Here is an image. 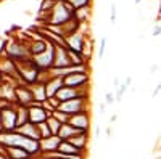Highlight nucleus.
Here are the masks:
<instances>
[{"label": "nucleus", "instance_id": "4be33fe9", "mask_svg": "<svg viewBox=\"0 0 161 159\" xmlns=\"http://www.w3.org/2000/svg\"><path fill=\"white\" fill-rule=\"evenodd\" d=\"M90 15H92V7H82V8H77L74 11V16L80 24H86L90 19Z\"/></svg>", "mask_w": 161, "mask_h": 159}, {"label": "nucleus", "instance_id": "c9c22d12", "mask_svg": "<svg viewBox=\"0 0 161 159\" xmlns=\"http://www.w3.org/2000/svg\"><path fill=\"white\" fill-rule=\"evenodd\" d=\"M105 109H106V104H105V101H103V103H100V106H98L100 114H105Z\"/></svg>", "mask_w": 161, "mask_h": 159}, {"label": "nucleus", "instance_id": "412c9836", "mask_svg": "<svg viewBox=\"0 0 161 159\" xmlns=\"http://www.w3.org/2000/svg\"><path fill=\"white\" fill-rule=\"evenodd\" d=\"M77 134H80V130L74 129V127H73V125H69V124H63V125H61V129H60L58 137H60L63 141H68L69 138H73V137H74V135H77Z\"/></svg>", "mask_w": 161, "mask_h": 159}, {"label": "nucleus", "instance_id": "1a4fd4ad", "mask_svg": "<svg viewBox=\"0 0 161 159\" xmlns=\"http://www.w3.org/2000/svg\"><path fill=\"white\" fill-rule=\"evenodd\" d=\"M55 45V44H53ZM73 66L71 58H69V51L68 47L63 45H55V56H53V68L57 69H63V68H69Z\"/></svg>", "mask_w": 161, "mask_h": 159}, {"label": "nucleus", "instance_id": "c85d7f7f", "mask_svg": "<svg viewBox=\"0 0 161 159\" xmlns=\"http://www.w3.org/2000/svg\"><path fill=\"white\" fill-rule=\"evenodd\" d=\"M106 42H108V40H106V37H102V39H100V47L97 48V53H98V56H100V58H103V55H105Z\"/></svg>", "mask_w": 161, "mask_h": 159}, {"label": "nucleus", "instance_id": "4c0bfd02", "mask_svg": "<svg viewBox=\"0 0 161 159\" xmlns=\"http://www.w3.org/2000/svg\"><path fill=\"white\" fill-rule=\"evenodd\" d=\"M116 121H118V114H113V116L110 117V122L113 124V122H116Z\"/></svg>", "mask_w": 161, "mask_h": 159}, {"label": "nucleus", "instance_id": "de8ad7c7", "mask_svg": "<svg viewBox=\"0 0 161 159\" xmlns=\"http://www.w3.org/2000/svg\"><path fill=\"white\" fill-rule=\"evenodd\" d=\"M52 2H58V0H52Z\"/></svg>", "mask_w": 161, "mask_h": 159}, {"label": "nucleus", "instance_id": "aec40b11", "mask_svg": "<svg viewBox=\"0 0 161 159\" xmlns=\"http://www.w3.org/2000/svg\"><path fill=\"white\" fill-rule=\"evenodd\" d=\"M93 50H95V45H93V39L92 37H87L86 42L82 45V50H80V56H82L87 63L92 60V55H93Z\"/></svg>", "mask_w": 161, "mask_h": 159}, {"label": "nucleus", "instance_id": "c756f323", "mask_svg": "<svg viewBox=\"0 0 161 159\" xmlns=\"http://www.w3.org/2000/svg\"><path fill=\"white\" fill-rule=\"evenodd\" d=\"M114 103H116L114 93H113V92H106V93H105V104L110 106V104H114Z\"/></svg>", "mask_w": 161, "mask_h": 159}, {"label": "nucleus", "instance_id": "79ce46f5", "mask_svg": "<svg viewBox=\"0 0 161 159\" xmlns=\"http://www.w3.org/2000/svg\"><path fill=\"white\" fill-rule=\"evenodd\" d=\"M158 71V64H155V66H152V72H156Z\"/></svg>", "mask_w": 161, "mask_h": 159}, {"label": "nucleus", "instance_id": "cd10ccee", "mask_svg": "<svg viewBox=\"0 0 161 159\" xmlns=\"http://www.w3.org/2000/svg\"><path fill=\"white\" fill-rule=\"evenodd\" d=\"M127 85L126 84H121L118 88H116V93H114V97H116V101H121V100H123V97H124V93H126V92H127Z\"/></svg>", "mask_w": 161, "mask_h": 159}, {"label": "nucleus", "instance_id": "393cba45", "mask_svg": "<svg viewBox=\"0 0 161 159\" xmlns=\"http://www.w3.org/2000/svg\"><path fill=\"white\" fill-rule=\"evenodd\" d=\"M37 129H39L40 140H42V138H48V137H52V132H50V129H48V125H47V121H45V122L37 124Z\"/></svg>", "mask_w": 161, "mask_h": 159}, {"label": "nucleus", "instance_id": "a211bd4d", "mask_svg": "<svg viewBox=\"0 0 161 159\" xmlns=\"http://www.w3.org/2000/svg\"><path fill=\"white\" fill-rule=\"evenodd\" d=\"M71 145H74V146L80 151H86L87 150V145H89V132H80V134L74 135L73 138L68 140Z\"/></svg>", "mask_w": 161, "mask_h": 159}, {"label": "nucleus", "instance_id": "c03bdc74", "mask_svg": "<svg viewBox=\"0 0 161 159\" xmlns=\"http://www.w3.org/2000/svg\"><path fill=\"white\" fill-rule=\"evenodd\" d=\"M0 159H8V156L7 154H0Z\"/></svg>", "mask_w": 161, "mask_h": 159}, {"label": "nucleus", "instance_id": "49530a36", "mask_svg": "<svg viewBox=\"0 0 161 159\" xmlns=\"http://www.w3.org/2000/svg\"><path fill=\"white\" fill-rule=\"evenodd\" d=\"M159 19H161V5H159Z\"/></svg>", "mask_w": 161, "mask_h": 159}, {"label": "nucleus", "instance_id": "f3484780", "mask_svg": "<svg viewBox=\"0 0 161 159\" xmlns=\"http://www.w3.org/2000/svg\"><path fill=\"white\" fill-rule=\"evenodd\" d=\"M18 134H21L23 137H28L31 140H40V135H39V129H37V124H32V122H26L24 125L18 127Z\"/></svg>", "mask_w": 161, "mask_h": 159}, {"label": "nucleus", "instance_id": "6ab92c4d", "mask_svg": "<svg viewBox=\"0 0 161 159\" xmlns=\"http://www.w3.org/2000/svg\"><path fill=\"white\" fill-rule=\"evenodd\" d=\"M29 87H31V90H32L34 100H36L37 103H44V101L48 100V98H47L45 84H42V82H36V84H32V85H29Z\"/></svg>", "mask_w": 161, "mask_h": 159}, {"label": "nucleus", "instance_id": "5701e85b", "mask_svg": "<svg viewBox=\"0 0 161 159\" xmlns=\"http://www.w3.org/2000/svg\"><path fill=\"white\" fill-rule=\"evenodd\" d=\"M16 114H18V127L24 125L26 122H29V111L24 106H18L16 108Z\"/></svg>", "mask_w": 161, "mask_h": 159}, {"label": "nucleus", "instance_id": "bb28decb", "mask_svg": "<svg viewBox=\"0 0 161 159\" xmlns=\"http://www.w3.org/2000/svg\"><path fill=\"white\" fill-rule=\"evenodd\" d=\"M52 116L55 117L57 121H60L61 124H68V122H69V117H71V116H68L66 113H61V111H58V109H57V111H53Z\"/></svg>", "mask_w": 161, "mask_h": 159}, {"label": "nucleus", "instance_id": "dca6fc26", "mask_svg": "<svg viewBox=\"0 0 161 159\" xmlns=\"http://www.w3.org/2000/svg\"><path fill=\"white\" fill-rule=\"evenodd\" d=\"M64 87L63 84V79L61 77H50L47 84H45V90H47V98L52 97H57V93Z\"/></svg>", "mask_w": 161, "mask_h": 159}, {"label": "nucleus", "instance_id": "9b49d317", "mask_svg": "<svg viewBox=\"0 0 161 159\" xmlns=\"http://www.w3.org/2000/svg\"><path fill=\"white\" fill-rule=\"evenodd\" d=\"M68 124L73 125L74 129L80 130V132H89V129H90V114H89V111L71 116Z\"/></svg>", "mask_w": 161, "mask_h": 159}, {"label": "nucleus", "instance_id": "58836bf2", "mask_svg": "<svg viewBox=\"0 0 161 159\" xmlns=\"http://www.w3.org/2000/svg\"><path fill=\"white\" fill-rule=\"evenodd\" d=\"M124 84H126L127 87H130V84H132V77H130V76H129V77L126 79V82H124Z\"/></svg>", "mask_w": 161, "mask_h": 159}, {"label": "nucleus", "instance_id": "e433bc0d", "mask_svg": "<svg viewBox=\"0 0 161 159\" xmlns=\"http://www.w3.org/2000/svg\"><path fill=\"white\" fill-rule=\"evenodd\" d=\"M3 82L5 81H0V100H2V95H3Z\"/></svg>", "mask_w": 161, "mask_h": 159}, {"label": "nucleus", "instance_id": "39448f33", "mask_svg": "<svg viewBox=\"0 0 161 159\" xmlns=\"http://www.w3.org/2000/svg\"><path fill=\"white\" fill-rule=\"evenodd\" d=\"M16 108H18V104H10L8 108L0 109L2 111V129H3V132H15V130H18Z\"/></svg>", "mask_w": 161, "mask_h": 159}, {"label": "nucleus", "instance_id": "473e14b6", "mask_svg": "<svg viewBox=\"0 0 161 159\" xmlns=\"http://www.w3.org/2000/svg\"><path fill=\"white\" fill-rule=\"evenodd\" d=\"M5 45H7V40H5V39H2V37H0V56H2V55H5Z\"/></svg>", "mask_w": 161, "mask_h": 159}, {"label": "nucleus", "instance_id": "2eb2a0df", "mask_svg": "<svg viewBox=\"0 0 161 159\" xmlns=\"http://www.w3.org/2000/svg\"><path fill=\"white\" fill-rule=\"evenodd\" d=\"M48 40H45L44 37H36V39H29L28 40V48H29V53L31 56H37L40 53H44L48 47Z\"/></svg>", "mask_w": 161, "mask_h": 159}, {"label": "nucleus", "instance_id": "f704fd0d", "mask_svg": "<svg viewBox=\"0 0 161 159\" xmlns=\"http://www.w3.org/2000/svg\"><path fill=\"white\" fill-rule=\"evenodd\" d=\"M159 34H161V26H155L153 31H152V35H153V37H158Z\"/></svg>", "mask_w": 161, "mask_h": 159}, {"label": "nucleus", "instance_id": "423d86ee", "mask_svg": "<svg viewBox=\"0 0 161 159\" xmlns=\"http://www.w3.org/2000/svg\"><path fill=\"white\" fill-rule=\"evenodd\" d=\"M53 56H55V45L48 44V47L44 53H40V55H37V56H32V61L37 64L39 69L50 71L53 68Z\"/></svg>", "mask_w": 161, "mask_h": 159}, {"label": "nucleus", "instance_id": "a19ab883", "mask_svg": "<svg viewBox=\"0 0 161 159\" xmlns=\"http://www.w3.org/2000/svg\"><path fill=\"white\" fill-rule=\"evenodd\" d=\"M113 84L116 85V88H118V87L121 85V84H119V79H118V77H116V79H114V81H113Z\"/></svg>", "mask_w": 161, "mask_h": 159}, {"label": "nucleus", "instance_id": "ddd939ff", "mask_svg": "<svg viewBox=\"0 0 161 159\" xmlns=\"http://www.w3.org/2000/svg\"><path fill=\"white\" fill-rule=\"evenodd\" d=\"M61 141H63V140H61L58 135H52V137H48V138L39 140V143H40V154H52V153H57Z\"/></svg>", "mask_w": 161, "mask_h": 159}, {"label": "nucleus", "instance_id": "9d476101", "mask_svg": "<svg viewBox=\"0 0 161 159\" xmlns=\"http://www.w3.org/2000/svg\"><path fill=\"white\" fill-rule=\"evenodd\" d=\"M79 97H89V87H86V88L63 87L58 93H57V98L60 100V103L69 101V100H74V98H79Z\"/></svg>", "mask_w": 161, "mask_h": 159}, {"label": "nucleus", "instance_id": "4468645a", "mask_svg": "<svg viewBox=\"0 0 161 159\" xmlns=\"http://www.w3.org/2000/svg\"><path fill=\"white\" fill-rule=\"evenodd\" d=\"M86 34L82 32H76V34H71L68 37H64V42H66V47H68L69 50L76 51V53H80V50H82V45L86 42Z\"/></svg>", "mask_w": 161, "mask_h": 159}, {"label": "nucleus", "instance_id": "7c9ffc66", "mask_svg": "<svg viewBox=\"0 0 161 159\" xmlns=\"http://www.w3.org/2000/svg\"><path fill=\"white\" fill-rule=\"evenodd\" d=\"M110 10H111V11H110V21L114 24V23H116V19H118V10H116V3H114V2L111 3Z\"/></svg>", "mask_w": 161, "mask_h": 159}, {"label": "nucleus", "instance_id": "09e8293b", "mask_svg": "<svg viewBox=\"0 0 161 159\" xmlns=\"http://www.w3.org/2000/svg\"><path fill=\"white\" fill-rule=\"evenodd\" d=\"M2 2H5V0H0V3H2Z\"/></svg>", "mask_w": 161, "mask_h": 159}, {"label": "nucleus", "instance_id": "a18cd8bd", "mask_svg": "<svg viewBox=\"0 0 161 159\" xmlns=\"http://www.w3.org/2000/svg\"><path fill=\"white\" fill-rule=\"evenodd\" d=\"M140 2H142V0H134V3H136V5H139Z\"/></svg>", "mask_w": 161, "mask_h": 159}, {"label": "nucleus", "instance_id": "37998d69", "mask_svg": "<svg viewBox=\"0 0 161 159\" xmlns=\"http://www.w3.org/2000/svg\"><path fill=\"white\" fill-rule=\"evenodd\" d=\"M3 129H2V111H0V132H2Z\"/></svg>", "mask_w": 161, "mask_h": 159}, {"label": "nucleus", "instance_id": "20e7f679", "mask_svg": "<svg viewBox=\"0 0 161 159\" xmlns=\"http://www.w3.org/2000/svg\"><path fill=\"white\" fill-rule=\"evenodd\" d=\"M58 111L66 113L68 116L86 113V111H89V97H79V98H74V100H69V101H64V103L60 104Z\"/></svg>", "mask_w": 161, "mask_h": 159}, {"label": "nucleus", "instance_id": "a878e982", "mask_svg": "<svg viewBox=\"0 0 161 159\" xmlns=\"http://www.w3.org/2000/svg\"><path fill=\"white\" fill-rule=\"evenodd\" d=\"M68 2L74 7V10H77V8H82V7H92L93 0H68Z\"/></svg>", "mask_w": 161, "mask_h": 159}, {"label": "nucleus", "instance_id": "7ed1b4c3", "mask_svg": "<svg viewBox=\"0 0 161 159\" xmlns=\"http://www.w3.org/2000/svg\"><path fill=\"white\" fill-rule=\"evenodd\" d=\"M16 66H18V76H19L23 84L32 85V84L37 82L40 69L37 68V64L32 61V58L26 60V61H21V63H16Z\"/></svg>", "mask_w": 161, "mask_h": 159}, {"label": "nucleus", "instance_id": "2f4dec72", "mask_svg": "<svg viewBox=\"0 0 161 159\" xmlns=\"http://www.w3.org/2000/svg\"><path fill=\"white\" fill-rule=\"evenodd\" d=\"M48 103L52 104V108H53V109H58V108H60V104H61V103H60V100H58L57 97L48 98Z\"/></svg>", "mask_w": 161, "mask_h": 159}, {"label": "nucleus", "instance_id": "f03ea898", "mask_svg": "<svg viewBox=\"0 0 161 159\" xmlns=\"http://www.w3.org/2000/svg\"><path fill=\"white\" fill-rule=\"evenodd\" d=\"M5 56H8L15 63H21V61H26V60L32 58L31 53H29V48H28V40H19V39H16V37L7 40Z\"/></svg>", "mask_w": 161, "mask_h": 159}, {"label": "nucleus", "instance_id": "b1692460", "mask_svg": "<svg viewBox=\"0 0 161 159\" xmlns=\"http://www.w3.org/2000/svg\"><path fill=\"white\" fill-rule=\"evenodd\" d=\"M47 125H48V129H50V132H52V135H58L60 134V129H61V122L60 121H57L53 116H48V119H47Z\"/></svg>", "mask_w": 161, "mask_h": 159}, {"label": "nucleus", "instance_id": "ea45409f", "mask_svg": "<svg viewBox=\"0 0 161 159\" xmlns=\"http://www.w3.org/2000/svg\"><path fill=\"white\" fill-rule=\"evenodd\" d=\"M0 154H7V148L2 146V145H0Z\"/></svg>", "mask_w": 161, "mask_h": 159}, {"label": "nucleus", "instance_id": "6e6552de", "mask_svg": "<svg viewBox=\"0 0 161 159\" xmlns=\"http://www.w3.org/2000/svg\"><path fill=\"white\" fill-rule=\"evenodd\" d=\"M15 97H16V104H18V106H24V108H29L31 104L36 103L31 87H29V85H26V84H19V85H16V88H15Z\"/></svg>", "mask_w": 161, "mask_h": 159}, {"label": "nucleus", "instance_id": "f257e3e1", "mask_svg": "<svg viewBox=\"0 0 161 159\" xmlns=\"http://www.w3.org/2000/svg\"><path fill=\"white\" fill-rule=\"evenodd\" d=\"M74 7L68 0H58L42 23H45V26H63L71 18H74Z\"/></svg>", "mask_w": 161, "mask_h": 159}, {"label": "nucleus", "instance_id": "f8f14e48", "mask_svg": "<svg viewBox=\"0 0 161 159\" xmlns=\"http://www.w3.org/2000/svg\"><path fill=\"white\" fill-rule=\"evenodd\" d=\"M28 111H29V122H32V124H40V122H45L47 119H48V113L42 108V103H34V104H31L29 108H28Z\"/></svg>", "mask_w": 161, "mask_h": 159}, {"label": "nucleus", "instance_id": "72a5a7b5", "mask_svg": "<svg viewBox=\"0 0 161 159\" xmlns=\"http://www.w3.org/2000/svg\"><path fill=\"white\" fill-rule=\"evenodd\" d=\"M159 92H161V82H159V84H158V85L155 87V90L152 92V97H153V98H156V97H158V93H159Z\"/></svg>", "mask_w": 161, "mask_h": 159}, {"label": "nucleus", "instance_id": "0eeeda50", "mask_svg": "<svg viewBox=\"0 0 161 159\" xmlns=\"http://www.w3.org/2000/svg\"><path fill=\"white\" fill-rule=\"evenodd\" d=\"M64 87H73V88H86L90 84V76L89 72H74L63 77Z\"/></svg>", "mask_w": 161, "mask_h": 159}]
</instances>
